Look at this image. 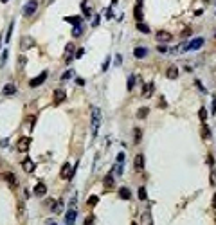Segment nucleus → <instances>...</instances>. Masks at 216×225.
Instances as JSON below:
<instances>
[{
  "label": "nucleus",
  "mask_w": 216,
  "mask_h": 225,
  "mask_svg": "<svg viewBox=\"0 0 216 225\" xmlns=\"http://www.w3.org/2000/svg\"><path fill=\"white\" fill-rule=\"evenodd\" d=\"M99 123H101V110L94 108L92 110V135L96 137L97 131H99Z\"/></svg>",
  "instance_id": "f257e3e1"
},
{
  "label": "nucleus",
  "mask_w": 216,
  "mask_h": 225,
  "mask_svg": "<svg viewBox=\"0 0 216 225\" xmlns=\"http://www.w3.org/2000/svg\"><path fill=\"white\" fill-rule=\"evenodd\" d=\"M204 43H205V40H204V38H194V40H191L187 45H184L182 51H196V49H200V47H202Z\"/></svg>",
  "instance_id": "f03ea898"
},
{
  "label": "nucleus",
  "mask_w": 216,
  "mask_h": 225,
  "mask_svg": "<svg viewBox=\"0 0 216 225\" xmlns=\"http://www.w3.org/2000/svg\"><path fill=\"white\" fill-rule=\"evenodd\" d=\"M36 9H38V2L36 0H29V2L24 6V9H22V13H24L25 16H31V15L36 13Z\"/></svg>",
  "instance_id": "7ed1b4c3"
},
{
  "label": "nucleus",
  "mask_w": 216,
  "mask_h": 225,
  "mask_svg": "<svg viewBox=\"0 0 216 225\" xmlns=\"http://www.w3.org/2000/svg\"><path fill=\"white\" fill-rule=\"evenodd\" d=\"M171 40V34L167 33V31H159L157 33V41H160V43H167Z\"/></svg>",
  "instance_id": "20e7f679"
},
{
  "label": "nucleus",
  "mask_w": 216,
  "mask_h": 225,
  "mask_svg": "<svg viewBox=\"0 0 216 225\" xmlns=\"http://www.w3.org/2000/svg\"><path fill=\"white\" fill-rule=\"evenodd\" d=\"M45 79H47V72H41L38 78L31 79V83H29V85H31V86H40V85H41L43 81H45Z\"/></svg>",
  "instance_id": "39448f33"
},
{
  "label": "nucleus",
  "mask_w": 216,
  "mask_h": 225,
  "mask_svg": "<svg viewBox=\"0 0 216 225\" xmlns=\"http://www.w3.org/2000/svg\"><path fill=\"white\" fill-rule=\"evenodd\" d=\"M133 166H135L137 171H142V169H144V155H137V157H135Z\"/></svg>",
  "instance_id": "423d86ee"
},
{
  "label": "nucleus",
  "mask_w": 216,
  "mask_h": 225,
  "mask_svg": "<svg viewBox=\"0 0 216 225\" xmlns=\"http://www.w3.org/2000/svg\"><path fill=\"white\" fill-rule=\"evenodd\" d=\"M47 193V186L45 184H38V186H34V195L36 196H43Z\"/></svg>",
  "instance_id": "0eeeda50"
},
{
  "label": "nucleus",
  "mask_w": 216,
  "mask_h": 225,
  "mask_svg": "<svg viewBox=\"0 0 216 225\" xmlns=\"http://www.w3.org/2000/svg\"><path fill=\"white\" fill-rule=\"evenodd\" d=\"M29 142H31V141H29L27 137L20 139V142H18V150H20V151H27V150H29Z\"/></svg>",
  "instance_id": "6e6552de"
},
{
  "label": "nucleus",
  "mask_w": 216,
  "mask_h": 225,
  "mask_svg": "<svg viewBox=\"0 0 216 225\" xmlns=\"http://www.w3.org/2000/svg\"><path fill=\"white\" fill-rule=\"evenodd\" d=\"M166 76H167L169 79H177V78H178V69H177V67H169L167 72H166Z\"/></svg>",
  "instance_id": "1a4fd4ad"
},
{
  "label": "nucleus",
  "mask_w": 216,
  "mask_h": 225,
  "mask_svg": "<svg viewBox=\"0 0 216 225\" xmlns=\"http://www.w3.org/2000/svg\"><path fill=\"white\" fill-rule=\"evenodd\" d=\"M133 54H135V58H144V56H148V49L146 47H135Z\"/></svg>",
  "instance_id": "9d476101"
},
{
  "label": "nucleus",
  "mask_w": 216,
  "mask_h": 225,
  "mask_svg": "<svg viewBox=\"0 0 216 225\" xmlns=\"http://www.w3.org/2000/svg\"><path fill=\"white\" fill-rule=\"evenodd\" d=\"M65 22H69V24H74L76 27H81V18L79 16H67Z\"/></svg>",
  "instance_id": "9b49d317"
},
{
  "label": "nucleus",
  "mask_w": 216,
  "mask_h": 225,
  "mask_svg": "<svg viewBox=\"0 0 216 225\" xmlns=\"http://www.w3.org/2000/svg\"><path fill=\"white\" fill-rule=\"evenodd\" d=\"M65 220H67V223H69V225H72V223H74V220H76V209H74V207H72V209L67 213Z\"/></svg>",
  "instance_id": "f8f14e48"
},
{
  "label": "nucleus",
  "mask_w": 216,
  "mask_h": 225,
  "mask_svg": "<svg viewBox=\"0 0 216 225\" xmlns=\"http://www.w3.org/2000/svg\"><path fill=\"white\" fill-rule=\"evenodd\" d=\"M14 92H16V86H14V85L7 83V85L4 86V94H6V96H13Z\"/></svg>",
  "instance_id": "ddd939ff"
},
{
  "label": "nucleus",
  "mask_w": 216,
  "mask_h": 225,
  "mask_svg": "<svg viewBox=\"0 0 216 225\" xmlns=\"http://www.w3.org/2000/svg\"><path fill=\"white\" fill-rule=\"evenodd\" d=\"M151 94H153V83H146V85H144V92H142V96L148 97V96H151Z\"/></svg>",
  "instance_id": "4468645a"
},
{
  "label": "nucleus",
  "mask_w": 216,
  "mask_h": 225,
  "mask_svg": "<svg viewBox=\"0 0 216 225\" xmlns=\"http://www.w3.org/2000/svg\"><path fill=\"white\" fill-rule=\"evenodd\" d=\"M63 99H65V92H63V90H59V88L54 90V101L56 103H61Z\"/></svg>",
  "instance_id": "2eb2a0df"
},
{
  "label": "nucleus",
  "mask_w": 216,
  "mask_h": 225,
  "mask_svg": "<svg viewBox=\"0 0 216 225\" xmlns=\"http://www.w3.org/2000/svg\"><path fill=\"white\" fill-rule=\"evenodd\" d=\"M24 169H25V171H34V162H33L31 159H25V160H24Z\"/></svg>",
  "instance_id": "dca6fc26"
},
{
  "label": "nucleus",
  "mask_w": 216,
  "mask_h": 225,
  "mask_svg": "<svg viewBox=\"0 0 216 225\" xmlns=\"http://www.w3.org/2000/svg\"><path fill=\"white\" fill-rule=\"evenodd\" d=\"M119 195H121V198H124V200H130V198H132V193H130L128 187H122V189L119 191Z\"/></svg>",
  "instance_id": "f3484780"
},
{
  "label": "nucleus",
  "mask_w": 216,
  "mask_h": 225,
  "mask_svg": "<svg viewBox=\"0 0 216 225\" xmlns=\"http://www.w3.org/2000/svg\"><path fill=\"white\" fill-rule=\"evenodd\" d=\"M104 187H106V189H112V187H114V178H112L110 175L104 176Z\"/></svg>",
  "instance_id": "a211bd4d"
},
{
  "label": "nucleus",
  "mask_w": 216,
  "mask_h": 225,
  "mask_svg": "<svg viewBox=\"0 0 216 225\" xmlns=\"http://www.w3.org/2000/svg\"><path fill=\"white\" fill-rule=\"evenodd\" d=\"M148 112H149V110H148L146 106H144V108H139V110H137V117H139V119H144V117L148 115Z\"/></svg>",
  "instance_id": "6ab92c4d"
},
{
  "label": "nucleus",
  "mask_w": 216,
  "mask_h": 225,
  "mask_svg": "<svg viewBox=\"0 0 216 225\" xmlns=\"http://www.w3.org/2000/svg\"><path fill=\"white\" fill-rule=\"evenodd\" d=\"M135 20H142V9H141V0H139V6L135 7Z\"/></svg>",
  "instance_id": "aec40b11"
},
{
  "label": "nucleus",
  "mask_w": 216,
  "mask_h": 225,
  "mask_svg": "<svg viewBox=\"0 0 216 225\" xmlns=\"http://www.w3.org/2000/svg\"><path fill=\"white\" fill-rule=\"evenodd\" d=\"M137 29H139L141 33H146V34L149 33V27H148V25H144V24H141V22H139V24H137Z\"/></svg>",
  "instance_id": "412c9836"
},
{
  "label": "nucleus",
  "mask_w": 216,
  "mask_h": 225,
  "mask_svg": "<svg viewBox=\"0 0 216 225\" xmlns=\"http://www.w3.org/2000/svg\"><path fill=\"white\" fill-rule=\"evenodd\" d=\"M114 173H115V175H122V164L117 162V164L114 166Z\"/></svg>",
  "instance_id": "4be33fe9"
},
{
  "label": "nucleus",
  "mask_w": 216,
  "mask_h": 225,
  "mask_svg": "<svg viewBox=\"0 0 216 225\" xmlns=\"http://www.w3.org/2000/svg\"><path fill=\"white\" fill-rule=\"evenodd\" d=\"M133 85H135V76H130L128 78V90H132Z\"/></svg>",
  "instance_id": "5701e85b"
},
{
  "label": "nucleus",
  "mask_w": 216,
  "mask_h": 225,
  "mask_svg": "<svg viewBox=\"0 0 216 225\" xmlns=\"http://www.w3.org/2000/svg\"><path fill=\"white\" fill-rule=\"evenodd\" d=\"M7 180H9V182H11L13 186H18V180H16V176H14V175H11V173H9V175H7Z\"/></svg>",
  "instance_id": "b1692460"
},
{
  "label": "nucleus",
  "mask_w": 216,
  "mask_h": 225,
  "mask_svg": "<svg viewBox=\"0 0 216 225\" xmlns=\"http://www.w3.org/2000/svg\"><path fill=\"white\" fill-rule=\"evenodd\" d=\"M13 25H14V24H11V25H9V29H7V33H6V41H9V40H11V33H13Z\"/></svg>",
  "instance_id": "393cba45"
},
{
  "label": "nucleus",
  "mask_w": 216,
  "mask_h": 225,
  "mask_svg": "<svg viewBox=\"0 0 216 225\" xmlns=\"http://www.w3.org/2000/svg\"><path fill=\"white\" fill-rule=\"evenodd\" d=\"M200 119H202V121L207 119V110H205V108H200Z\"/></svg>",
  "instance_id": "a878e982"
},
{
  "label": "nucleus",
  "mask_w": 216,
  "mask_h": 225,
  "mask_svg": "<svg viewBox=\"0 0 216 225\" xmlns=\"http://www.w3.org/2000/svg\"><path fill=\"white\" fill-rule=\"evenodd\" d=\"M139 198H141V200H146V189H144V187L139 189Z\"/></svg>",
  "instance_id": "bb28decb"
},
{
  "label": "nucleus",
  "mask_w": 216,
  "mask_h": 225,
  "mask_svg": "<svg viewBox=\"0 0 216 225\" xmlns=\"http://www.w3.org/2000/svg\"><path fill=\"white\" fill-rule=\"evenodd\" d=\"M97 204V196H90L88 198V205H96Z\"/></svg>",
  "instance_id": "cd10ccee"
},
{
  "label": "nucleus",
  "mask_w": 216,
  "mask_h": 225,
  "mask_svg": "<svg viewBox=\"0 0 216 225\" xmlns=\"http://www.w3.org/2000/svg\"><path fill=\"white\" fill-rule=\"evenodd\" d=\"M85 225H94V216H86V220H85Z\"/></svg>",
  "instance_id": "c85d7f7f"
},
{
  "label": "nucleus",
  "mask_w": 216,
  "mask_h": 225,
  "mask_svg": "<svg viewBox=\"0 0 216 225\" xmlns=\"http://www.w3.org/2000/svg\"><path fill=\"white\" fill-rule=\"evenodd\" d=\"M81 33H83V31H81V27H74V31H72V34H74V36H79Z\"/></svg>",
  "instance_id": "c756f323"
},
{
  "label": "nucleus",
  "mask_w": 216,
  "mask_h": 225,
  "mask_svg": "<svg viewBox=\"0 0 216 225\" xmlns=\"http://www.w3.org/2000/svg\"><path fill=\"white\" fill-rule=\"evenodd\" d=\"M69 78H72V70H69V72H65V74L61 76V79H69Z\"/></svg>",
  "instance_id": "7c9ffc66"
},
{
  "label": "nucleus",
  "mask_w": 216,
  "mask_h": 225,
  "mask_svg": "<svg viewBox=\"0 0 216 225\" xmlns=\"http://www.w3.org/2000/svg\"><path fill=\"white\" fill-rule=\"evenodd\" d=\"M117 162H119V164L124 162V153H119V155H117Z\"/></svg>",
  "instance_id": "2f4dec72"
},
{
  "label": "nucleus",
  "mask_w": 216,
  "mask_h": 225,
  "mask_svg": "<svg viewBox=\"0 0 216 225\" xmlns=\"http://www.w3.org/2000/svg\"><path fill=\"white\" fill-rule=\"evenodd\" d=\"M133 135H135V142H139V141H141V130H135Z\"/></svg>",
  "instance_id": "473e14b6"
},
{
  "label": "nucleus",
  "mask_w": 216,
  "mask_h": 225,
  "mask_svg": "<svg viewBox=\"0 0 216 225\" xmlns=\"http://www.w3.org/2000/svg\"><path fill=\"white\" fill-rule=\"evenodd\" d=\"M108 65H110V58H106V60H104V63H103V70L108 69Z\"/></svg>",
  "instance_id": "72a5a7b5"
},
{
  "label": "nucleus",
  "mask_w": 216,
  "mask_h": 225,
  "mask_svg": "<svg viewBox=\"0 0 216 225\" xmlns=\"http://www.w3.org/2000/svg\"><path fill=\"white\" fill-rule=\"evenodd\" d=\"M65 51H67V52H72V51H74V45H72V43H69L67 47H65Z\"/></svg>",
  "instance_id": "f704fd0d"
},
{
  "label": "nucleus",
  "mask_w": 216,
  "mask_h": 225,
  "mask_svg": "<svg viewBox=\"0 0 216 225\" xmlns=\"http://www.w3.org/2000/svg\"><path fill=\"white\" fill-rule=\"evenodd\" d=\"M159 52H162V54H164V52H167V47H164V45H160V47H159Z\"/></svg>",
  "instance_id": "c9c22d12"
},
{
  "label": "nucleus",
  "mask_w": 216,
  "mask_h": 225,
  "mask_svg": "<svg viewBox=\"0 0 216 225\" xmlns=\"http://www.w3.org/2000/svg\"><path fill=\"white\" fill-rule=\"evenodd\" d=\"M207 162H209V166H212V164H214V160H212V157H211V155L207 157Z\"/></svg>",
  "instance_id": "e433bc0d"
},
{
  "label": "nucleus",
  "mask_w": 216,
  "mask_h": 225,
  "mask_svg": "<svg viewBox=\"0 0 216 225\" xmlns=\"http://www.w3.org/2000/svg\"><path fill=\"white\" fill-rule=\"evenodd\" d=\"M212 207H216V195L212 196Z\"/></svg>",
  "instance_id": "4c0bfd02"
},
{
  "label": "nucleus",
  "mask_w": 216,
  "mask_h": 225,
  "mask_svg": "<svg viewBox=\"0 0 216 225\" xmlns=\"http://www.w3.org/2000/svg\"><path fill=\"white\" fill-rule=\"evenodd\" d=\"M0 2H9V0H0Z\"/></svg>",
  "instance_id": "58836bf2"
},
{
  "label": "nucleus",
  "mask_w": 216,
  "mask_h": 225,
  "mask_svg": "<svg viewBox=\"0 0 216 225\" xmlns=\"http://www.w3.org/2000/svg\"><path fill=\"white\" fill-rule=\"evenodd\" d=\"M132 225H137V223H132Z\"/></svg>",
  "instance_id": "ea45409f"
},
{
  "label": "nucleus",
  "mask_w": 216,
  "mask_h": 225,
  "mask_svg": "<svg viewBox=\"0 0 216 225\" xmlns=\"http://www.w3.org/2000/svg\"><path fill=\"white\" fill-rule=\"evenodd\" d=\"M205 2H207V0H205Z\"/></svg>",
  "instance_id": "a19ab883"
}]
</instances>
